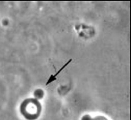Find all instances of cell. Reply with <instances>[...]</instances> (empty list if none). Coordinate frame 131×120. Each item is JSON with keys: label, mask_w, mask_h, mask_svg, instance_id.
I'll list each match as a JSON object with an SVG mask.
<instances>
[{"label": "cell", "mask_w": 131, "mask_h": 120, "mask_svg": "<svg viewBox=\"0 0 131 120\" xmlns=\"http://www.w3.org/2000/svg\"><path fill=\"white\" fill-rule=\"evenodd\" d=\"M72 59H70L69 61H68L66 63V64H65L61 67V68L56 73H55L54 75H51L50 76V77L49 78V79H48V81H47V82L46 83V84H45V85L47 86V85L50 84V83H52L53 82H54V81H55V80H56V77H57V76L59 73H60L61 72L63 69H64L66 68V67L72 61Z\"/></svg>", "instance_id": "cell-1"}]
</instances>
